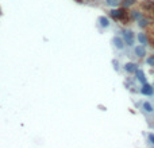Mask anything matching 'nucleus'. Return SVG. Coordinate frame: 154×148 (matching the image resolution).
<instances>
[{
    "instance_id": "obj_16",
    "label": "nucleus",
    "mask_w": 154,
    "mask_h": 148,
    "mask_svg": "<svg viewBox=\"0 0 154 148\" xmlns=\"http://www.w3.org/2000/svg\"><path fill=\"white\" fill-rule=\"evenodd\" d=\"M147 137H149V141H150V143L154 145V133H149V136H147Z\"/></svg>"
},
{
    "instance_id": "obj_7",
    "label": "nucleus",
    "mask_w": 154,
    "mask_h": 148,
    "mask_svg": "<svg viewBox=\"0 0 154 148\" xmlns=\"http://www.w3.org/2000/svg\"><path fill=\"white\" fill-rule=\"evenodd\" d=\"M114 44H115V47L116 48L122 50V48L124 47V40L122 39V38H119V36H115L114 38Z\"/></svg>"
},
{
    "instance_id": "obj_1",
    "label": "nucleus",
    "mask_w": 154,
    "mask_h": 148,
    "mask_svg": "<svg viewBox=\"0 0 154 148\" xmlns=\"http://www.w3.org/2000/svg\"><path fill=\"white\" fill-rule=\"evenodd\" d=\"M123 40L127 46H132V44H134V40H135V38H134V32L130 31V30L124 31L123 32Z\"/></svg>"
},
{
    "instance_id": "obj_6",
    "label": "nucleus",
    "mask_w": 154,
    "mask_h": 148,
    "mask_svg": "<svg viewBox=\"0 0 154 148\" xmlns=\"http://www.w3.org/2000/svg\"><path fill=\"white\" fill-rule=\"evenodd\" d=\"M135 54H136V57H139V58H142V57H145L146 55V48H145V46H136L135 47Z\"/></svg>"
},
{
    "instance_id": "obj_3",
    "label": "nucleus",
    "mask_w": 154,
    "mask_h": 148,
    "mask_svg": "<svg viewBox=\"0 0 154 148\" xmlns=\"http://www.w3.org/2000/svg\"><path fill=\"white\" fill-rule=\"evenodd\" d=\"M111 15L114 17H116V19H122V17L126 16V11L124 9H112Z\"/></svg>"
},
{
    "instance_id": "obj_14",
    "label": "nucleus",
    "mask_w": 154,
    "mask_h": 148,
    "mask_svg": "<svg viewBox=\"0 0 154 148\" xmlns=\"http://www.w3.org/2000/svg\"><path fill=\"white\" fill-rule=\"evenodd\" d=\"M135 3V0H124V3H123V5L124 7H128V5H131V4H134Z\"/></svg>"
},
{
    "instance_id": "obj_12",
    "label": "nucleus",
    "mask_w": 154,
    "mask_h": 148,
    "mask_svg": "<svg viewBox=\"0 0 154 148\" xmlns=\"http://www.w3.org/2000/svg\"><path fill=\"white\" fill-rule=\"evenodd\" d=\"M107 4H110V5H114V7H116V5L119 4V1H118V0H107Z\"/></svg>"
},
{
    "instance_id": "obj_10",
    "label": "nucleus",
    "mask_w": 154,
    "mask_h": 148,
    "mask_svg": "<svg viewBox=\"0 0 154 148\" xmlns=\"http://www.w3.org/2000/svg\"><path fill=\"white\" fill-rule=\"evenodd\" d=\"M143 110L147 112V113L153 112V106H151V104H150V102H143Z\"/></svg>"
},
{
    "instance_id": "obj_15",
    "label": "nucleus",
    "mask_w": 154,
    "mask_h": 148,
    "mask_svg": "<svg viewBox=\"0 0 154 148\" xmlns=\"http://www.w3.org/2000/svg\"><path fill=\"white\" fill-rule=\"evenodd\" d=\"M147 65H149V66H154V55H151V57L147 58Z\"/></svg>"
},
{
    "instance_id": "obj_9",
    "label": "nucleus",
    "mask_w": 154,
    "mask_h": 148,
    "mask_svg": "<svg viewBox=\"0 0 154 148\" xmlns=\"http://www.w3.org/2000/svg\"><path fill=\"white\" fill-rule=\"evenodd\" d=\"M99 23H100L101 27H108V26H110V20H108L106 16H100V17H99Z\"/></svg>"
},
{
    "instance_id": "obj_13",
    "label": "nucleus",
    "mask_w": 154,
    "mask_h": 148,
    "mask_svg": "<svg viewBox=\"0 0 154 148\" xmlns=\"http://www.w3.org/2000/svg\"><path fill=\"white\" fill-rule=\"evenodd\" d=\"M138 24H139V27H146L147 26V20H146V19H141V20L138 22Z\"/></svg>"
},
{
    "instance_id": "obj_11",
    "label": "nucleus",
    "mask_w": 154,
    "mask_h": 148,
    "mask_svg": "<svg viewBox=\"0 0 154 148\" xmlns=\"http://www.w3.org/2000/svg\"><path fill=\"white\" fill-rule=\"evenodd\" d=\"M131 16L134 17V19H136V20H141V19H142V13L139 12V11H132Z\"/></svg>"
},
{
    "instance_id": "obj_4",
    "label": "nucleus",
    "mask_w": 154,
    "mask_h": 148,
    "mask_svg": "<svg viewBox=\"0 0 154 148\" xmlns=\"http://www.w3.org/2000/svg\"><path fill=\"white\" fill-rule=\"evenodd\" d=\"M124 70L127 71V73H135L136 70H138V66L135 63H132V62H128L124 65Z\"/></svg>"
},
{
    "instance_id": "obj_5",
    "label": "nucleus",
    "mask_w": 154,
    "mask_h": 148,
    "mask_svg": "<svg viewBox=\"0 0 154 148\" xmlns=\"http://www.w3.org/2000/svg\"><path fill=\"white\" fill-rule=\"evenodd\" d=\"M138 40H139V43H141L142 46H146V44L149 43L147 35H146L145 32H139V34H138Z\"/></svg>"
},
{
    "instance_id": "obj_8",
    "label": "nucleus",
    "mask_w": 154,
    "mask_h": 148,
    "mask_svg": "<svg viewBox=\"0 0 154 148\" xmlns=\"http://www.w3.org/2000/svg\"><path fill=\"white\" fill-rule=\"evenodd\" d=\"M135 75H136V78H138V81H139V82L142 83V85H143V83H146V77H145V73H143V71H142V70H136L135 71Z\"/></svg>"
},
{
    "instance_id": "obj_2",
    "label": "nucleus",
    "mask_w": 154,
    "mask_h": 148,
    "mask_svg": "<svg viewBox=\"0 0 154 148\" xmlns=\"http://www.w3.org/2000/svg\"><path fill=\"white\" fill-rule=\"evenodd\" d=\"M141 93L142 94H145V96H153L154 94V87L150 85V83H143V86L141 89Z\"/></svg>"
}]
</instances>
